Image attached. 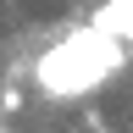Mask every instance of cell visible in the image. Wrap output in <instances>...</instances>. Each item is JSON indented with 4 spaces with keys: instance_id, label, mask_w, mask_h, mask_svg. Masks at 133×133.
Returning a JSON list of instances; mask_svg holds the SVG:
<instances>
[{
    "instance_id": "obj_2",
    "label": "cell",
    "mask_w": 133,
    "mask_h": 133,
    "mask_svg": "<svg viewBox=\"0 0 133 133\" xmlns=\"http://www.w3.org/2000/svg\"><path fill=\"white\" fill-rule=\"evenodd\" d=\"M133 0H105V6H100L94 17H89V28H100V33H111V39H122L128 44V28H133Z\"/></svg>"
},
{
    "instance_id": "obj_1",
    "label": "cell",
    "mask_w": 133,
    "mask_h": 133,
    "mask_svg": "<svg viewBox=\"0 0 133 133\" xmlns=\"http://www.w3.org/2000/svg\"><path fill=\"white\" fill-rule=\"evenodd\" d=\"M122 50H128L122 39H111V33H100V28L83 22V28H72L61 44H50L33 61V83H39L44 100H83V94H94L128 61Z\"/></svg>"
}]
</instances>
